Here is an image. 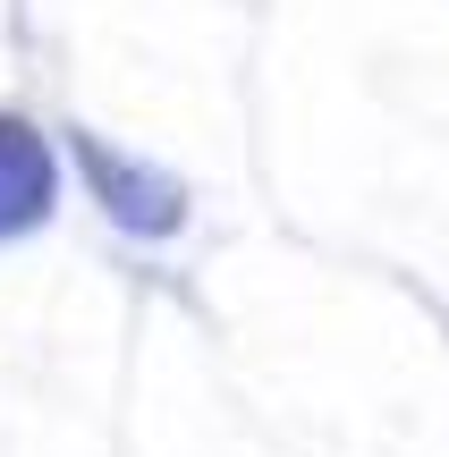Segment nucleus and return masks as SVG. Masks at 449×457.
Segmentation results:
<instances>
[{
  "label": "nucleus",
  "instance_id": "obj_1",
  "mask_svg": "<svg viewBox=\"0 0 449 457\" xmlns=\"http://www.w3.org/2000/svg\"><path fill=\"white\" fill-rule=\"evenodd\" d=\"M51 212V153L26 119H0V237Z\"/></svg>",
  "mask_w": 449,
  "mask_h": 457
}]
</instances>
